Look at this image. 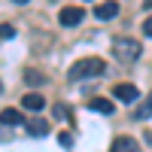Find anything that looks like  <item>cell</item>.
I'll return each instance as SVG.
<instances>
[{"mask_svg":"<svg viewBox=\"0 0 152 152\" xmlns=\"http://www.w3.org/2000/svg\"><path fill=\"white\" fill-rule=\"evenodd\" d=\"M24 82H28L31 88H40V85H46V76L40 70H24Z\"/></svg>","mask_w":152,"mask_h":152,"instance_id":"11","label":"cell"},{"mask_svg":"<svg viewBox=\"0 0 152 152\" xmlns=\"http://www.w3.org/2000/svg\"><path fill=\"white\" fill-rule=\"evenodd\" d=\"M116 15H119V3H116V0H104V3L94 6V18L97 21H110V18H116Z\"/></svg>","mask_w":152,"mask_h":152,"instance_id":"5","label":"cell"},{"mask_svg":"<svg viewBox=\"0 0 152 152\" xmlns=\"http://www.w3.org/2000/svg\"><path fill=\"white\" fill-rule=\"evenodd\" d=\"M21 100H24V110H31V113H40V110L46 107V97H43L40 91H28Z\"/></svg>","mask_w":152,"mask_h":152,"instance_id":"7","label":"cell"},{"mask_svg":"<svg viewBox=\"0 0 152 152\" xmlns=\"http://www.w3.org/2000/svg\"><path fill=\"white\" fill-rule=\"evenodd\" d=\"M24 131L31 137H46L49 134V122L46 119H31V122H24Z\"/></svg>","mask_w":152,"mask_h":152,"instance_id":"8","label":"cell"},{"mask_svg":"<svg viewBox=\"0 0 152 152\" xmlns=\"http://www.w3.org/2000/svg\"><path fill=\"white\" fill-rule=\"evenodd\" d=\"M15 37V28L12 24H0V40H12Z\"/></svg>","mask_w":152,"mask_h":152,"instance_id":"13","label":"cell"},{"mask_svg":"<svg viewBox=\"0 0 152 152\" xmlns=\"http://www.w3.org/2000/svg\"><path fill=\"white\" fill-rule=\"evenodd\" d=\"M113 52H116V58L122 61V64H134V61L140 58L143 46L137 43V40H131V37H119V40L113 43Z\"/></svg>","mask_w":152,"mask_h":152,"instance_id":"2","label":"cell"},{"mask_svg":"<svg viewBox=\"0 0 152 152\" xmlns=\"http://www.w3.org/2000/svg\"><path fill=\"white\" fill-rule=\"evenodd\" d=\"M134 116H137V119H140V122H146V119L152 116V94H149V97L143 100V104H140V107H137V113H134Z\"/></svg>","mask_w":152,"mask_h":152,"instance_id":"12","label":"cell"},{"mask_svg":"<svg viewBox=\"0 0 152 152\" xmlns=\"http://www.w3.org/2000/svg\"><path fill=\"white\" fill-rule=\"evenodd\" d=\"M107 70V64H104V58H79V61H73L70 64V70H67V76L73 82H82V79H97L100 73Z\"/></svg>","mask_w":152,"mask_h":152,"instance_id":"1","label":"cell"},{"mask_svg":"<svg viewBox=\"0 0 152 152\" xmlns=\"http://www.w3.org/2000/svg\"><path fill=\"white\" fill-rule=\"evenodd\" d=\"M0 91H3V82H0Z\"/></svg>","mask_w":152,"mask_h":152,"instance_id":"18","label":"cell"},{"mask_svg":"<svg viewBox=\"0 0 152 152\" xmlns=\"http://www.w3.org/2000/svg\"><path fill=\"white\" fill-rule=\"evenodd\" d=\"M0 125L15 128V125H24V116H21L18 110H3V113H0Z\"/></svg>","mask_w":152,"mask_h":152,"instance_id":"10","label":"cell"},{"mask_svg":"<svg viewBox=\"0 0 152 152\" xmlns=\"http://www.w3.org/2000/svg\"><path fill=\"white\" fill-rule=\"evenodd\" d=\"M12 3H18V6H24V3H31V0H12Z\"/></svg>","mask_w":152,"mask_h":152,"instance_id":"16","label":"cell"},{"mask_svg":"<svg viewBox=\"0 0 152 152\" xmlns=\"http://www.w3.org/2000/svg\"><path fill=\"white\" fill-rule=\"evenodd\" d=\"M82 18H85V9L82 6H64L61 15H58V21L64 24V28H76V24H82Z\"/></svg>","mask_w":152,"mask_h":152,"instance_id":"3","label":"cell"},{"mask_svg":"<svg viewBox=\"0 0 152 152\" xmlns=\"http://www.w3.org/2000/svg\"><path fill=\"white\" fill-rule=\"evenodd\" d=\"M143 6H146V9H152V0H143Z\"/></svg>","mask_w":152,"mask_h":152,"instance_id":"17","label":"cell"},{"mask_svg":"<svg viewBox=\"0 0 152 152\" xmlns=\"http://www.w3.org/2000/svg\"><path fill=\"white\" fill-rule=\"evenodd\" d=\"M110 152H140V146H137V140H134V137H116Z\"/></svg>","mask_w":152,"mask_h":152,"instance_id":"9","label":"cell"},{"mask_svg":"<svg viewBox=\"0 0 152 152\" xmlns=\"http://www.w3.org/2000/svg\"><path fill=\"white\" fill-rule=\"evenodd\" d=\"M113 97H116V100H122V104H134V100L140 97V91H137L131 82H119L116 88H113Z\"/></svg>","mask_w":152,"mask_h":152,"instance_id":"4","label":"cell"},{"mask_svg":"<svg viewBox=\"0 0 152 152\" xmlns=\"http://www.w3.org/2000/svg\"><path fill=\"white\" fill-rule=\"evenodd\" d=\"M58 143H61V146H70V143H73V137H70V134H61V137H58Z\"/></svg>","mask_w":152,"mask_h":152,"instance_id":"15","label":"cell"},{"mask_svg":"<svg viewBox=\"0 0 152 152\" xmlns=\"http://www.w3.org/2000/svg\"><path fill=\"white\" fill-rule=\"evenodd\" d=\"M88 110L100 113V116H113V113H116V104L107 100V97H94V100H88Z\"/></svg>","mask_w":152,"mask_h":152,"instance_id":"6","label":"cell"},{"mask_svg":"<svg viewBox=\"0 0 152 152\" xmlns=\"http://www.w3.org/2000/svg\"><path fill=\"white\" fill-rule=\"evenodd\" d=\"M143 34H146V37H152V15L143 21Z\"/></svg>","mask_w":152,"mask_h":152,"instance_id":"14","label":"cell"}]
</instances>
